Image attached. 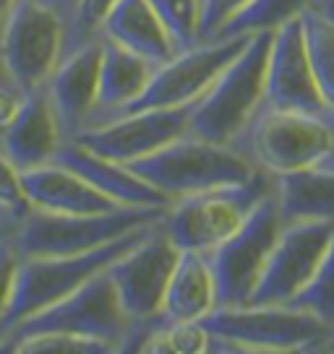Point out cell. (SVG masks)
Masks as SVG:
<instances>
[{
  "mask_svg": "<svg viewBox=\"0 0 334 354\" xmlns=\"http://www.w3.org/2000/svg\"><path fill=\"white\" fill-rule=\"evenodd\" d=\"M3 78H11V76H8V71H6V63H3V55H0V81H3Z\"/></svg>",
  "mask_w": 334,
  "mask_h": 354,
  "instance_id": "35",
  "label": "cell"
},
{
  "mask_svg": "<svg viewBox=\"0 0 334 354\" xmlns=\"http://www.w3.org/2000/svg\"><path fill=\"white\" fill-rule=\"evenodd\" d=\"M53 162L73 169L91 188H97L102 196H107L125 209H167L173 203L165 193H159L146 180L134 175L128 165L105 159V156L78 146L76 141H63Z\"/></svg>",
  "mask_w": 334,
  "mask_h": 354,
  "instance_id": "17",
  "label": "cell"
},
{
  "mask_svg": "<svg viewBox=\"0 0 334 354\" xmlns=\"http://www.w3.org/2000/svg\"><path fill=\"white\" fill-rule=\"evenodd\" d=\"M102 37L68 47L50 73L45 91L58 115L63 138L71 141L89 125L100 88Z\"/></svg>",
  "mask_w": 334,
  "mask_h": 354,
  "instance_id": "16",
  "label": "cell"
},
{
  "mask_svg": "<svg viewBox=\"0 0 334 354\" xmlns=\"http://www.w3.org/2000/svg\"><path fill=\"white\" fill-rule=\"evenodd\" d=\"M332 237V221H285L248 305H288L298 297L316 274Z\"/></svg>",
  "mask_w": 334,
  "mask_h": 354,
  "instance_id": "13",
  "label": "cell"
},
{
  "mask_svg": "<svg viewBox=\"0 0 334 354\" xmlns=\"http://www.w3.org/2000/svg\"><path fill=\"white\" fill-rule=\"evenodd\" d=\"M63 141L66 138L53 110V102L42 86L26 91L21 110L16 112L11 125L0 133V151L24 172L53 162Z\"/></svg>",
  "mask_w": 334,
  "mask_h": 354,
  "instance_id": "18",
  "label": "cell"
},
{
  "mask_svg": "<svg viewBox=\"0 0 334 354\" xmlns=\"http://www.w3.org/2000/svg\"><path fill=\"white\" fill-rule=\"evenodd\" d=\"M274 198L282 221H332L334 224V172L295 169L274 175Z\"/></svg>",
  "mask_w": 334,
  "mask_h": 354,
  "instance_id": "23",
  "label": "cell"
},
{
  "mask_svg": "<svg viewBox=\"0 0 334 354\" xmlns=\"http://www.w3.org/2000/svg\"><path fill=\"white\" fill-rule=\"evenodd\" d=\"M16 3H19V0H0V32H3V24H6V19L11 16Z\"/></svg>",
  "mask_w": 334,
  "mask_h": 354,
  "instance_id": "33",
  "label": "cell"
},
{
  "mask_svg": "<svg viewBox=\"0 0 334 354\" xmlns=\"http://www.w3.org/2000/svg\"><path fill=\"white\" fill-rule=\"evenodd\" d=\"M254 34L220 37L206 39L180 50L175 55L159 63L146 84L141 97H136L123 112L139 110H170V107H188L214 84V78L243 53Z\"/></svg>",
  "mask_w": 334,
  "mask_h": 354,
  "instance_id": "11",
  "label": "cell"
},
{
  "mask_svg": "<svg viewBox=\"0 0 334 354\" xmlns=\"http://www.w3.org/2000/svg\"><path fill=\"white\" fill-rule=\"evenodd\" d=\"M19 266H21V253L13 243V234H0V321L11 308Z\"/></svg>",
  "mask_w": 334,
  "mask_h": 354,
  "instance_id": "31",
  "label": "cell"
},
{
  "mask_svg": "<svg viewBox=\"0 0 334 354\" xmlns=\"http://www.w3.org/2000/svg\"><path fill=\"white\" fill-rule=\"evenodd\" d=\"M29 211L32 203L24 193L21 169L0 151V227L13 234Z\"/></svg>",
  "mask_w": 334,
  "mask_h": 354,
  "instance_id": "29",
  "label": "cell"
},
{
  "mask_svg": "<svg viewBox=\"0 0 334 354\" xmlns=\"http://www.w3.org/2000/svg\"><path fill=\"white\" fill-rule=\"evenodd\" d=\"M233 146L269 175L295 169L334 172V118L261 104Z\"/></svg>",
  "mask_w": 334,
  "mask_h": 354,
  "instance_id": "2",
  "label": "cell"
},
{
  "mask_svg": "<svg viewBox=\"0 0 334 354\" xmlns=\"http://www.w3.org/2000/svg\"><path fill=\"white\" fill-rule=\"evenodd\" d=\"M167 209H115L107 214H50L32 209L13 232V243L26 258L78 255L97 250L121 234L149 227Z\"/></svg>",
  "mask_w": 334,
  "mask_h": 354,
  "instance_id": "8",
  "label": "cell"
},
{
  "mask_svg": "<svg viewBox=\"0 0 334 354\" xmlns=\"http://www.w3.org/2000/svg\"><path fill=\"white\" fill-rule=\"evenodd\" d=\"M274 32H256L191 107L188 133L209 144L233 146L264 104L267 63Z\"/></svg>",
  "mask_w": 334,
  "mask_h": 354,
  "instance_id": "3",
  "label": "cell"
},
{
  "mask_svg": "<svg viewBox=\"0 0 334 354\" xmlns=\"http://www.w3.org/2000/svg\"><path fill=\"white\" fill-rule=\"evenodd\" d=\"M159 221L146 230V234L131 250H125L107 266L123 313L134 323L159 318L167 284L178 263L180 250L165 234Z\"/></svg>",
  "mask_w": 334,
  "mask_h": 354,
  "instance_id": "12",
  "label": "cell"
},
{
  "mask_svg": "<svg viewBox=\"0 0 334 354\" xmlns=\"http://www.w3.org/2000/svg\"><path fill=\"white\" fill-rule=\"evenodd\" d=\"M217 308V289L206 253L180 250L178 263L167 284L159 321L162 323H191L206 318Z\"/></svg>",
  "mask_w": 334,
  "mask_h": 354,
  "instance_id": "21",
  "label": "cell"
},
{
  "mask_svg": "<svg viewBox=\"0 0 334 354\" xmlns=\"http://www.w3.org/2000/svg\"><path fill=\"white\" fill-rule=\"evenodd\" d=\"M6 352L16 354H110L118 352L112 344L71 336V333H37L6 346Z\"/></svg>",
  "mask_w": 334,
  "mask_h": 354,
  "instance_id": "28",
  "label": "cell"
},
{
  "mask_svg": "<svg viewBox=\"0 0 334 354\" xmlns=\"http://www.w3.org/2000/svg\"><path fill=\"white\" fill-rule=\"evenodd\" d=\"M21 185L32 209L50 214H107L115 209H125L107 196H102L97 188H91L73 169L58 162L24 169Z\"/></svg>",
  "mask_w": 334,
  "mask_h": 354,
  "instance_id": "19",
  "label": "cell"
},
{
  "mask_svg": "<svg viewBox=\"0 0 334 354\" xmlns=\"http://www.w3.org/2000/svg\"><path fill=\"white\" fill-rule=\"evenodd\" d=\"M311 6H316L319 11H324L334 21V0H311Z\"/></svg>",
  "mask_w": 334,
  "mask_h": 354,
  "instance_id": "34",
  "label": "cell"
},
{
  "mask_svg": "<svg viewBox=\"0 0 334 354\" xmlns=\"http://www.w3.org/2000/svg\"><path fill=\"white\" fill-rule=\"evenodd\" d=\"M149 6L162 19L173 39L175 53L201 42V11L204 0H149Z\"/></svg>",
  "mask_w": 334,
  "mask_h": 354,
  "instance_id": "26",
  "label": "cell"
},
{
  "mask_svg": "<svg viewBox=\"0 0 334 354\" xmlns=\"http://www.w3.org/2000/svg\"><path fill=\"white\" fill-rule=\"evenodd\" d=\"M285 221L274 190L248 211L243 224L206 253L217 289V308H243L264 274Z\"/></svg>",
  "mask_w": 334,
  "mask_h": 354,
  "instance_id": "10",
  "label": "cell"
},
{
  "mask_svg": "<svg viewBox=\"0 0 334 354\" xmlns=\"http://www.w3.org/2000/svg\"><path fill=\"white\" fill-rule=\"evenodd\" d=\"M245 3L248 0H204V11H201V42L212 39L214 34L220 32L225 24L243 8Z\"/></svg>",
  "mask_w": 334,
  "mask_h": 354,
  "instance_id": "32",
  "label": "cell"
},
{
  "mask_svg": "<svg viewBox=\"0 0 334 354\" xmlns=\"http://www.w3.org/2000/svg\"><path fill=\"white\" fill-rule=\"evenodd\" d=\"M128 167L170 201L222 185H240L256 175V167L235 146L209 144L191 133H183L165 149L141 156Z\"/></svg>",
  "mask_w": 334,
  "mask_h": 354,
  "instance_id": "4",
  "label": "cell"
},
{
  "mask_svg": "<svg viewBox=\"0 0 334 354\" xmlns=\"http://www.w3.org/2000/svg\"><path fill=\"white\" fill-rule=\"evenodd\" d=\"M301 24L316 84L322 88L324 102L334 112V21L316 6H308L301 13Z\"/></svg>",
  "mask_w": 334,
  "mask_h": 354,
  "instance_id": "24",
  "label": "cell"
},
{
  "mask_svg": "<svg viewBox=\"0 0 334 354\" xmlns=\"http://www.w3.org/2000/svg\"><path fill=\"white\" fill-rule=\"evenodd\" d=\"M149 227H155V224H149ZM149 227H139L134 232L121 234L118 240L102 245L97 250H89V253L45 255V258H26V255H21L11 308L6 313V318L0 321V342L19 323L37 315L39 310L55 305L58 299L68 297L89 277L100 274L102 268H107L115 258H121L125 250H131L144 237Z\"/></svg>",
  "mask_w": 334,
  "mask_h": 354,
  "instance_id": "6",
  "label": "cell"
},
{
  "mask_svg": "<svg viewBox=\"0 0 334 354\" xmlns=\"http://www.w3.org/2000/svg\"><path fill=\"white\" fill-rule=\"evenodd\" d=\"M131 328L134 321L123 313L110 274L107 268H102L100 274L89 277L68 297L58 299L55 305L39 310L37 315L11 328L0 342V352H6L8 344L37 333H71V336L97 339L112 344L121 352Z\"/></svg>",
  "mask_w": 334,
  "mask_h": 354,
  "instance_id": "9",
  "label": "cell"
},
{
  "mask_svg": "<svg viewBox=\"0 0 334 354\" xmlns=\"http://www.w3.org/2000/svg\"><path fill=\"white\" fill-rule=\"evenodd\" d=\"M102 37L134 50L155 66L175 55L173 39L149 0H118L102 24Z\"/></svg>",
  "mask_w": 334,
  "mask_h": 354,
  "instance_id": "22",
  "label": "cell"
},
{
  "mask_svg": "<svg viewBox=\"0 0 334 354\" xmlns=\"http://www.w3.org/2000/svg\"><path fill=\"white\" fill-rule=\"evenodd\" d=\"M272 190L274 175L256 169V175L240 185H222L175 198L159 224L178 250L209 253L243 224L248 211Z\"/></svg>",
  "mask_w": 334,
  "mask_h": 354,
  "instance_id": "7",
  "label": "cell"
},
{
  "mask_svg": "<svg viewBox=\"0 0 334 354\" xmlns=\"http://www.w3.org/2000/svg\"><path fill=\"white\" fill-rule=\"evenodd\" d=\"M118 0H76L73 8V19H71V29H68L66 50L78 42H87L94 37H102V24L107 19ZM63 50V53H66Z\"/></svg>",
  "mask_w": 334,
  "mask_h": 354,
  "instance_id": "30",
  "label": "cell"
},
{
  "mask_svg": "<svg viewBox=\"0 0 334 354\" xmlns=\"http://www.w3.org/2000/svg\"><path fill=\"white\" fill-rule=\"evenodd\" d=\"M155 68V63L136 55L134 50L102 37L100 88H97V104H94V115H91L89 125H97V122L118 115L136 97H141L146 84L152 81Z\"/></svg>",
  "mask_w": 334,
  "mask_h": 354,
  "instance_id": "20",
  "label": "cell"
},
{
  "mask_svg": "<svg viewBox=\"0 0 334 354\" xmlns=\"http://www.w3.org/2000/svg\"><path fill=\"white\" fill-rule=\"evenodd\" d=\"M288 305L311 313L326 326H334V237L311 281L298 292V297L290 299Z\"/></svg>",
  "mask_w": 334,
  "mask_h": 354,
  "instance_id": "27",
  "label": "cell"
},
{
  "mask_svg": "<svg viewBox=\"0 0 334 354\" xmlns=\"http://www.w3.org/2000/svg\"><path fill=\"white\" fill-rule=\"evenodd\" d=\"M0 230H3V227H0ZM3 232H6V230H3Z\"/></svg>",
  "mask_w": 334,
  "mask_h": 354,
  "instance_id": "37",
  "label": "cell"
},
{
  "mask_svg": "<svg viewBox=\"0 0 334 354\" xmlns=\"http://www.w3.org/2000/svg\"><path fill=\"white\" fill-rule=\"evenodd\" d=\"M308 6H311V0H248L212 39L238 37V34L277 32L279 26L298 19Z\"/></svg>",
  "mask_w": 334,
  "mask_h": 354,
  "instance_id": "25",
  "label": "cell"
},
{
  "mask_svg": "<svg viewBox=\"0 0 334 354\" xmlns=\"http://www.w3.org/2000/svg\"><path fill=\"white\" fill-rule=\"evenodd\" d=\"M264 104L274 107V110L334 118L329 104L324 102L322 88L316 84V76L308 63L301 16L274 32L267 63Z\"/></svg>",
  "mask_w": 334,
  "mask_h": 354,
  "instance_id": "15",
  "label": "cell"
},
{
  "mask_svg": "<svg viewBox=\"0 0 334 354\" xmlns=\"http://www.w3.org/2000/svg\"><path fill=\"white\" fill-rule=\"evenodd\" d=\"M0 234H8V232H3V230H0Z\"/></svg>",
  "mask_w": 334,
  "mask_h": 354,
  "instance_id": "36",
  "label": "cell"
},
{
  "mask_svg": "<svg viewBox=\"0 0 334 354\" xmlns=\"http://www.w3.org/2000/svg\"><path fill=\"white\" fill-rule=\"evenodd\" d=\"M76 0H19L0 32V55L24 91L47 84L63 57Z\"/></svg>",
  "mask_w": 334,
  "mask_h": 354,
  "instance_id": "5",
  "label": "cell"
},
{
  "mask_svg": "<svg viewBox=\"0 0 334 354\" xmlns=\"http://www.w3.org/2000/svg\"><path fill=\"white\" fill-rule=\"evenodd\" d=\"M199 323L209 333V354L334 352V326L290 305L214 308Z\"/></svg>",
  "mask_w": 334,
  "mask_h": 354,
  "instance_id": "1",
  "label": "cell"
},
{
  "mask_svg": "<svg viewBox=\"0 0 334 354\" xmlns=\"http://www.w3.org/2000/svg\"><path fill=\"white\" fill-rule=\"evenodd\" d=\"M191 107H170V110H139L118 112L107 120L89 125L78 133V146L89 149L94 154L131 165L141 156H149L165 149L170 141L188 133Z\"/></svg>",
  "mask_w": 334,
  "mask_h": 354,
  "instance_id": "14",
  "label": "cell"
}]
</instances>
